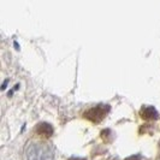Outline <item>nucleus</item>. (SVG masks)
I'll return each instance as SVG.
<instances>
[{
	"label": "nucleus",
	"mask_w": 160,
	"mask_h": 160,
	"mask_svg": "<svg viewBox=\"0 0 160 160\" xmlns=\"http://www.w3.org/2000/svg\"><path fill=\"white\" fill-rule=\"evenodd\" d=\"M28 160H53L52 148L45 143H32L27 149Z\"/></svg>",
	"instance_id": "1"
},
{
	"label": "nucleus",
	"mask_w": 160,
	"mask_h": 160,
	"mask_svg": "<svg viewBox=\"0 0 160 160\" xmlns=\"http://www.w3.org/2000/svg\"><path fill=\"white\" fill-rule=\"evenodd\" d=\"M108 111H110L108 106H106V105H98L95 107H92V108H89L88 111H86V113L83 114V117L86 119L93 122V123H100L107 116Z\"/></svg>",
	"instance_id": "2"
},
{
	"label": "nucleus",
	"mask_w": 160,
	"mask_h": 160,
	"mask_svg": "<svg viewBox=\"0 0 160 160\" xmlns=\"http://www.w3.org/2000/svg\"><path fill=\"white\" fill-rule=\"evenodd\" d=\"M35 132L43 138H49L53 135V128L48 123H40L39 125H36Z\"/></svg>",
	"instance_id": "3"
},
{
	"label": "nucleus",
	"mask_w": 160,
	"mask_h": 160,
	"mask_svg": "<svg viewBox=\"0 0 160 160\" xmlns=\"http://www.w3.org/2000/svg\"><path fill=\"white\" fill-rule=\"evenodd\" d=\"M140 116L143 120H154L158 118V112L152 106H144L140 111Z\"/></svg>",
	"instance_id": "4"
},
{
	"label": "nucleus",
	"mask_w": 160,
	"mask_h": 160,
	"mask_svg": "<svg viewBox=\"0 0 160 160\" xmlns=\"http://www.w3.org/2000/svg\"><path fill=\"white\" fill-rule=\"evenodd\" d=\"M127 160H141L138 157H130V158H128Z\"/></svg>",
	"instance_id": "5"
},
{
	"label": "nucleus",
	"mask_w": 160,
	"mask_h": 160,
	"mask_svg": "<svg viewBox=\"0 0 160 160\" xmlns=\"http://www.w3.org/2000/svg\"><path fill=\"white\" fill-rule=\"evenodd\" d=\"M69 160H86V159H82V158H71V159Z\"/></svg>",
	"instance_id": "6"
},
{
	"label": "nucleus",
	"mask_w": 160,
	"mask_h": 160,
	"mask_svg": "<svg viewBox=\"0 0 160 160\" xmlns=\"http://www.w3.org/2000/svg\"><path fill=\"white\" fill-rule=\"evenodd\" d=\"M159 153H160V143H159ZM159 157H160V154H159Z\"/></svg>",
	"instance_id": "7"
}]
</instances>
